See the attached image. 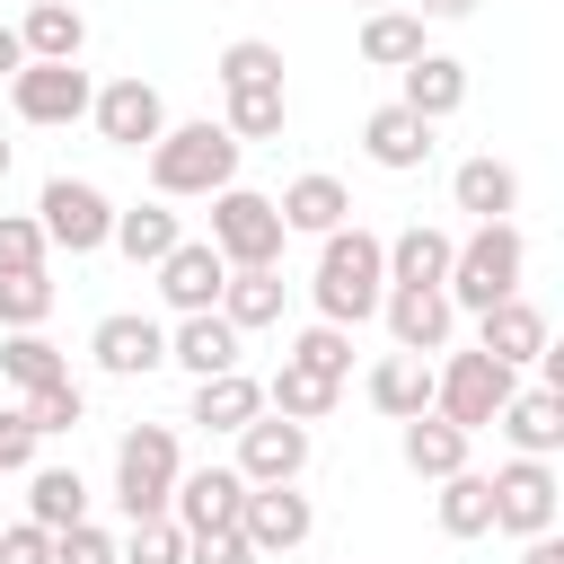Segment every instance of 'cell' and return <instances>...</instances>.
I'll return each instance as SVG.
<instances>
[{
	"label": "cell",
	"instance_id": "26",
	"mask_svg": "<svg viewBox=\"0 0 564 564\" xmlns=\"http://www.w3.org/2000/svg\"><path fill=\"white\" fill-rule=\"evenodd\" d=\"M282 264H229V282H220V317L247 335V326H273L282 317Z\"/></svg>",
	"mask_w": 564,
	"mask_h": 564
},
{
	"label": "cell",
	"instance_id": "42",
	"mask_svg": "<svg viewBox=\"0 0 564 564\" xmlns=\"http://www.w3.org/2000/svg\"><path fill=\"white\" fill-rule=\"evenodd\" d=\"M53 247H44V229H35V212H0V273H35Z\"/></svg>",
	"mask_w": 564,
	"mask_h": 564
},
{
	"label": "cell",
	"instance_id": "1",
	"mask_svg": "<svg viewBox=\"0 0 564 564\" xmlns=\"http://www.w3.org/2000/svg\"><path fill=\"white\" fill-rule=\"evenodd\" d=\"M317 317L326 326H361V317H379V291H388V238L379 229H361V220H344V229H326L317 238Z\"/></svg>",
	"mask_w": 564,
	"mask_h": 564
},
{
	"label": "cell",
	"instance_id": "38",
	"mask_svg": "<svg viewBox=\"0 0 564 564\" xmlns=\"http://www.w3.org/2000/svg\"><path fill=\"white\" fill-rule=\"evenodd\" d=\"M53 317V273L35 264V273H0V326L18 335V326H44Z\"/></svg>",
	"mask_w": 564,
	"mask_h": 564
},
{
	"label": "cell",
	"instance_id": "29",
	"mask_svg": "<svg viewBox=\"0 0 564 564\" xmlns=\"http://www.w3.org/2000/svg\"><path fill=\"white\" fill-rule=\"evenodd\" d=\"M370 405H379L388 423L423 414V405H432V361H423V352H388V361H370Z\"/></svg>",
	"mask_w": 564,
	"mask_h": 564
},
{
	"label": "cell",
	"instance_id": "24",
	"mask_svg": "<svg viewBox=\"0 0 564 564\" xmlns=\"http://www.w3.org/2000/svg\"><path fill=\"white\" fill-rule=\"evenodd\" d=\"M18 44H26V62H79V44H88V18H79V0H26V18H18Z\"/></svg>",
	"mask_w": 564,
	"mask_h": 564
},
{
	"label": "cell",
	"instance_id": "44",
	"mask_svg": "<svg viewBox=\"0 0 564 564\" xmlns=\"http://www.w3.org/2000/svg\"><path fill=\"white\" fill-rule=\"evenodd\" d=\"M35 423H26V405H0V476H18V467H35Z\"/></svg>",
	"mask_w": 564,
	"mask_h": 564
},
{
	"label": "cell",
	"instance_id": "17",
	"mask_svg": "<svg viewBox=\"0 0 564 564\" xmlns=\"http://www.w3.org/2000/svg\"><path fill=\"white\" fill-rule=\"evenodd\" d=\"M494 432H502L520 458H555V449H564V388H511L502 414H494Z\"/></svg>",
	"mask_w": 564,
	"mask_h": 564
},
{
	"label": "cell",
	"instance_id": "50",
	"mask_svg": "<svg viewBox=\"0 0 564 564\" xmlns=\"http://www.w3.org/2000/svg\"><path fill=\"white\" fill-rule=\"evenodd\" d=\"M0 176H9V132H0Z\"/></svg>",
	"mask_w": 564,
	"mask_h": 564
},
{
	"label": "cell",
	"instance_id": "32",
	"mask_svg": "<svg viewBox=\"0 0 564 564\" xmlns=\"http://www.w3.org/2000/svg\"><path fill=\"white\" fill-rule=\"evenodd\" d=\"M414 53H423V18L414 9H370L361 18V62L370 70H405Z\"/></svg>",
	"mask_w": 564,
	"mask_h": 564
},
{
	"label": "cell",
	"instance_id": "6",
	"mask_svg": "<svg viewBox=\"0 0 564 564\" xmlns=\"http://www.w3.org/2000/svg\"><path fill=\"white\" fill-rule=\"evenodd\" d=\"M212 247H220V264H282L291 229H282V212H273V194L220 185V194H212Z\"/></svg>",
	"mask_w": 564,
	"mask_h": 564
},
{
	"label": "cell",
	"instance_id": "5",
	"mask_svg": "<svg viewBox=\"0 0 564 564\" xmlns=\"http://www.w3.org/2000/svg\"><path fill=\"white\" fill-rule=\"evenodd\" d=\"M520 388V370L511 361H494L485 344L476 352H449L441 370H432V414H449L458 432H485L494 414H502V397Z\"/></svg>",
	"mask_w": 564,
	"mask_h": 564
},
{
	"label": "cell",
	"instance_id": "13",
	"mask_svg": "<svg viewBox=\"0 0 564 564\" xmlns=\"http://www.w3.org/2000/svg\"><path fill=\"white\" fill-rule=\"evenodd\" d=\"M379 317H388L397 352H449V326H458L449 291H423V282H388L379 291Z\"/></svg>",
	"mask_w": 564,
	"mask_h": 564
},
{
	"label": "cell",
	"instance_id": "43",
	"mask_svg": "<svg viewBox=\"0 0 564 564\" xmlns=\"http://www.w3.org/2000/svg\"><path fill=\"white\" fill-rule=\"evenodd\" d=\"M53 564H123V555L97 520H70V529H53Z\"/></svg>",
	"mask_w": 564,
	"mask_h": 564
},
{
	"label": "cell",
	"instance_id": "20",
	"mask_svg": "<svg viewBox=\"0 0 564 564\" xmlns=\"http://www.w3.org/2000/svg\"><path fill=\"white\" fill-rule=\"evenodd\" d=\"M361 150H370V167L405 176V167H423V159H432V123H423L414 106H370V123H361Z\"/></svg>",
	"mask_w": 564,
	"mask_h": 564
},
{
	"label": "cell",
	"instance_id": "37",
	"mask_svg": "<svg viewBox=\"0 0 564 564\" xmlns=\"http://www.w3.org/2000/svg\"><path fill=\"white\" fill-rule=\"evenodd\" d=\"M282 361H300V370H317V379L344 388V370H352V326H326V317H317V326H300V344H291Z\"/></svg>",
	"mask_w": 564,
	"mask_h": 564
},
{
	"label": "cell",
	"instance_id": "28",
	"mask_svg": "<svg viewBox=\"0 0 564 564\" xmlns=\"http://www.w3.org/2000/svg\"><path fill=\"white\" fill-rule=\"evenodd\" d=\"M449 229H432V220H414V229H397L388 238V282H423V291H441L449 282Z\"/></svg>",
	"mask_w": 564,
	"mask_h": 564
},
{
	"label": "cell",
	"instance_id": "18",
	"mask_svg": "<svg viewBox=\"0 0 564 564\" xmlns=\"http://www.w3.org/2000/svg\"><path fill=\"white\" fill-rule=\"evenodd\" d=\"M397 106H414L423 123H441V115H458L467 106V62H449V53H414L405 70H397Z\"/></svg>",
	"mask_w": 564,
	"mask_h": 564
},
{
	"label": "cell",
	"instance_id": "7",
	"mask_svg": "<svg viewBox=\"0 0 564 564\" xmlns=\"http://www.w3.org/2000/svg\"><path fill=\"white\" fill-rule=\"evenodd\" d=\"M35 229H44V247H62V256H97L106 229H115V203H106L88 176H44V194H35Z\"/></svg>",
	"mask_w": 564,
	"mask_h": 564
},
{
	"label": "cell",
	"instance_id": "49",
	"mask_svg": "<svg viewBox=\"0 0 564 564\" xmlns=\"http://www.w3.org/2000/svg\"><path fill=\"white\" fill-rule=\"evenodd\" d=\"M485 0H414V18H476Z\"/></svg>",
	"mask_w": 564,
	"mask_h": 564
},
{
	"label": "cell",
	"instance_id": "12",
	"mask_svg": "<svg viewBox=\"0 0 564 564\" xmlns=\"http://www.w3.org/2000/svg\"><path fill=\"white\" fill-rule=\"evenodd\" d=\"M238 511H247V476H238V467H185L176 494H167V520H176L185 538H203V529H238Z\"/></svg>",
	"mask_w": 564,
	"mask_h": 564
},
{
	"label": "cell",
	"instance_id": "25",
	"mask_svg": "<svg viewBox=\"0 0 564 564\" xmlns=\"http://www.w3.org/2000/svg\"><path fill=\"white\" fill-rule=\"evenodd\" d=\"M247 414H264V379H247V370H212V379H194L185 423H203V432H238Z\"/></svg>",
	"mask_w": 564,
	"mask_h": 564
},
{
	"label": "cell",
	"instance_id": "27",
	"mask_svg": "<svg viewBox=\"0 0 564 564\" xmlns=\"http://www.w3.org/2000/svg\"><path fill=\"white\" fill-rule=\"evenodd\" d=\"M449 203H458V212H476V220H511V212H520V176H511L502 159H458Z\"/></svg>",
	"mask_w": 564,
	"mask_h": 564
},
{
	"label": "cell",
	"instance_id": "46",
	"mask_svg": "<svg viewBox=\"0 0 564 564\" xmlns=\"http://www.w3.org/2000/svg\"><path fill=\"white\" fill-rule=\"evenodd\" d=\"M0 564H53V529H35V520L0 529Z\"/></svg>",
	"mask_w": 564,
	"mask_h": 564
},
{
	"label": "cell",
	"instance_id": "48",
	"mask_svg": "<svg viewBox=\"0 0 564 564\" xmlns=\"http://www.w3.org/2000/svg\"><path fill=\"white\" fill-rule=\"evenodd\" d=\"M26 70V44H18V26H0V79H18Z\"/></svg>",
	"mask_w": 564,
	"mask_h": 564
},
{
	"label": "cell",
	"instance_id": "10",
	"mask_svg": "<svg viewBox=\"0 0 564 564\" xmlns=\"http://www.w3.org/2000/svg\"><path fill=\"white\" fill-rule=\"evenodd\" d=\"M485 485H494V529H511V538H538V529H555V502H564V485H555V467H546V458H511V467H494Z\"/></svg>",
	"mask_w": 564,
	"mask_h": 564
},
{
	"label": "cell",
	"instance_id": "4",
	"mask_svg": "<svg viewBox=\"0 0 564 564\" xmlns=\"http://www.w3.org/2000/svg\"><path fill=\"white\" fill-rule=\"evenodd\" d=\"M176 476H185L176 423H132L115 441V502H123V520H159L167 494H176Z\"/></svg>",
	"mask_w": 564,
	"mask_h": 564
},
{
	"label": "cell",
	"instance_id": "16",
	"mask_svg": "<svg viewBox=\"0 0 564 564\" xmlns=\"http://www.w3.org/2000/svg\"><path fill=\"white\" fill-rule=\"evenodd\" d=\"M220 282H229V264H220V247H212V238H176V247L159 256V300H167L176 317L220 308Z\"/></svg>",
	"mask_w": 564,
	"mask_h": 564
},
{
	"label": "cell",
	"instance_id": "14",
	"mask_svg": "<svg viewBox=\"0 0 564 564\" xmlns=\"http://www.w3.org/2000/svg\"><path fill=\"white\" fill-rule=\"evenodd\" d=\"M88 352H97V370H106V379H150V370L167 361V326H159V317H141V308H115V317H97Z\"/></svg>",
	"mask_w": 564,
	"mask_h": 564
},
{
	"label": "cell",
	"instance_id": "30",
	"mask_svg": "<svg viewBox=\"0 0 564 564\" xmlns=\"http://www.w3.org/2000/svg\"><path fill=\"white\" fill-rule=\"evenodd\" d=\"M0 379L26 397V388H53V379H70V361H62V344H53L44 326H18V335L0 344Z\"/></svg>",
	"mask_w": 564,
	"mask_h": 564
},
{
	"label": "cell",
	"instance_id": "19",
	"mask_svg": "<svg viewBox=\"0 0 564 564\" xmlns=\"http://www.w3.org/2000/svg\"><path fill=\"white\" fill-rule=\"evenodd\" d=\"M476 344H485L494 361H511V370H520V361H538V352H546V308L511 291V300L476 308Z\"/></svg>",
	"mask_w": 564,
	"mask_h": 564
},
{
	"label": "cell",
	"instance_id": "51",
	"mask_svg": "<svg viewBox=\"0 0 564 564\" xmlns=\"http://www.w3.org/2000/svg\"><path fill=\"white\" fill-rule=\"evenodd\" d=\"M361 9H388V0H361Z\"/></svg>",
	"mask_w": 564,
	"mask_h": 564
},
{
	"label": "cell",
	"instance_id": "21",
	"mask_svg": "<svg viewBox=\"0 0 564 564\" xmlns=\"http://www.w3.org/2000/svg\"><path fill=\"white\" fill-rule=\"evenodd\" d=\"M282 229H300V238H326V229H344L352 220V194H344V176H326V167H308V176H291L282 185Z\"/></svg>",
	"mask_w": 564,
	"mask_h": 564
},
{
	"label": "cell",
	"instance_id": "35",
	"mask_svg": "<svg viewBox=\"0 0 564 564\" xmlns=\"http://www.w3.org/2000/svg\"><path fill=\"white\" fill-rule=\"evenodd\" d=\"M220 97H229V115H220V123H229L238 141H273V132L291 123V97H282V79H264V88H220Z\"/></svg>",
	"mask_w": 564,
	"mask_h": 564
},
{
	"label": "cell",
	"instance_id": "8",
	"mask_svg": "<svg viewBox=\"0 0 564 564\" xmlns=\"http://www.w3.org/2000/svg\"><path fill=\"white\" fill-rule=\"evenodd\" d=\"M88 115H97V141H115V150H150V141L167 132V97H159L141 70L106 79V88L88 97Z\"/></svg>",
	"mask_w": 564,
	"mask_h": 564
},
{
	"label": "cell",
	"instance_id": "47",
	"mask_svg": "<svg viewBox=\"0 0 564 564\" xmlns=\"http://www.w3.org/2000/svg\"><path fill=\"white\" fill-rule=\"evenodd\" d=\"M520 564H564V538H555V529H538V538H520Z\"/></svg>",
	"mask_w": 564,
	"mask_h": 564
},
{
	"label": "cell",
	"instance_id": "23",
	"mask_svg": "<svg viewBox=\"0 0 564 564\" xmlns=\"http://www.w3.org/2000/svg\"><path fill=\"white\" fill-rule=\"evenodd\" d=\"M467 441H476V432H458V423H449V414H432V405H423V414H405V432H397L405 467H414V476H432V485L467 467Z\"/></svg>",
	"mask_w": 564,
	"mask_h": 564
},
{
	"label": "cell",
	"instance_id": "15",
	"mask_svg": "<svg viewBox=\"0 0 564 564\" xmlns=\"http://www.w3.org/2000/svg\"><path fill=\"white\" fill-rule=\"evenodd\" d=\"M308 529H317V511H308V494H291V485H247V511H238V538H247L256 555H291V546H308Z\"/></svg>",
	"mask_w": 564,
	"mask_h": 564
},
{
	"label": "cell",
	"instance_id": "9",
	"mask_svg": "<svg viewBox=\"0 0 564 564\" xmlns=\"http://www.w3.org/2000/svg\"><path fill=\"white\" fill-rule=\"evenodd\" d=\"M300 467H308V423H291L273 405L238 423V476L247 485H300Z\"/></svg>",
	"mask_w": 564,
	"mask_h": 564
},
{
	"label": "cell",
	"instance_id": "2",
	"mask_svg": "<svg viewBox=\"0 0 564 564\" xmlns=\"http://www.w3.org/2000/svg\"><path fill=\"white\" fill-rule=\"evenodd\" d=\"M238 132L229 123H167L159 141H150V185H159V203H185V194H220V185H238Z\"/></svg>",
	"mask_w": 564,
	"mask_h": 564
},
{
	"label": "cell",
	"instance_id": "41",
	"mask_svg": "<svg viewBox=\"0 0 564 564\" xmlns=\"http://www.w3.org/2000/svg\"><path fill=\"white\" fill-rule=\"evenodd\" d=\"M115 555H123V564H185V529H176L167 511H159V520H132V538H123Z\"/></svg>",
	"mask_w": 564,
	"mask_h": 564
},
{
	"label": "cell",
	"instance_id": "39",
	"mask_svg": "<svg viewBox=\"0 0 564 564\" xmlns=\"http://www.w3.org/2000/svg\"><path fill=\"white\" fill-rule=\"evenodd\" d=\"M220 88H264V79H282V53L264 44V35H238V44H220Z\"/></svg>",
	"mask_w": 564,
	"mask_h": 564
},
{
	"label": "cell",
	"instance_id": "3",
	"mask_svg": "<svg viewBox=\"0 0 564 564\" xmlns=\"http://www.w3.org/2000/svg\"><path fill=\"white\" fill-rule=\"evenodd\" d=\"M520 273H529V238L511 229V220H476L458 247H449V308H494V300H511L520 291Z\"/></svg>",
	"mask_w": 564,
	"mask_h": 564
},
{
	"label": "cell",
	"instance_id": "34",
	"mask_svg": "<svg viewBox=\"0 0 564 564\" xmlns=\"http://www.w3.org/2000/svg\"><path fill=\"white\" fill-rule=\"evenodd\" d=\"M335 379H317V370H300V361H282L273 379H264V405L273 414H291V423H317V414H335Z\"/></svg>",
	"mask_w": 564,
	"mask_h": 564
},
{
	"label": "cell",
	"instance_id": "33",
	"mask_svg": "<svg viewBox=\"0 0 564 564\" xmlns=\"http://www.w3.org/2000/svg\"><path fill=\"white\" fill-rule=\"evenodd\" d=\"M185 229H176V212L167 203H141V212H115V229H106V247H123L132 264H159L167 247H176Z\"/></svg>",
	"mask_w": 564,
	"mask_h": 564
},
{
	"label": "cell",
	"instance_id": "36",
	"mask_svg": "<svg viewBox=\"0 0 564 564\" xmlns=\"http://www.w3.org/2000/svg\"><path fill=\"white\" fill-rule=\"evenodd\" d=\"M441 529H449V538H485V529H494V485H485L476 467L441 476Z\"/></svg>",
	"mask_w": 564,
	"mask_h": 564
},
{
	"label": "cell",
	"instance_id": "40",
	"mask_svg": "<svg viewBox=\"0 0 564 564\" xmlns=\"http://www.w3.org/2000/svg\"><path fill=\"white\" fill-rule=\"evenodd\" d=\"M26 423H35V432H79V423H88V397H79V379L26 388Z\"/></svg>",
	"mask_w": 564,
	"mask_h": 564
},
{
	"label": "cell",
	"instance_id": "45",
	"mask_svg": "<svg viewBox=\"0 0 564 564\" xmlns=\"http://www.w3.org/2000/svg\"><path fill=\"white\" fill-rule=\"evenodd\" d=\"M185 564H264L238 529H203V538H185Z\"/></svg>",
	"mask_w": 564,
	"mask_h": 564
},
{
	"label": "cell",
	"instance_id": "22",
	"mask_svg": "<svg viewBox=\"0 0 564 564\" xmlns=\"http://www.w3.org/2000/svg\"><path fill=\"white\" fill-rule=\"evenodd\" d=\"M167 361H176V370H194V379L238 370V326H229L220 308H194V317H176V326H167Z\"/></svg>",
	"mask_w": 564,
	"mask_h": 564
},
{
	"label": "cell",
	"instance_id": "31",
	"mask_svg": "<svg viewBox=\"0 0 564 564\" xmlns=\"http://www.w3.org/2000/svg\"><path fill=\"white\" fill-rule=\"evenodd\" d=\"M26 520H35V529H70V520H88V485H79V467H26Z\"/></svg>",
	"mask_w": 564,
	"mask_h": 564
},
{
	"label": "cell",
	"instance_id": "11",
	"mask_svg": "<svg viewBox=\"0 0 564 564\" xmlns=\"http://www.w3.org/2000/svg\"><path fill=\"white\" fill-rule=\"evenodd\" d=\"M88 97H97V79H88L79 62H26V70L9 79L18 123H79V115H88Z\"/></svg>",
	"mask_w": 564,
	"mask_h": 564
}]
</instances>
